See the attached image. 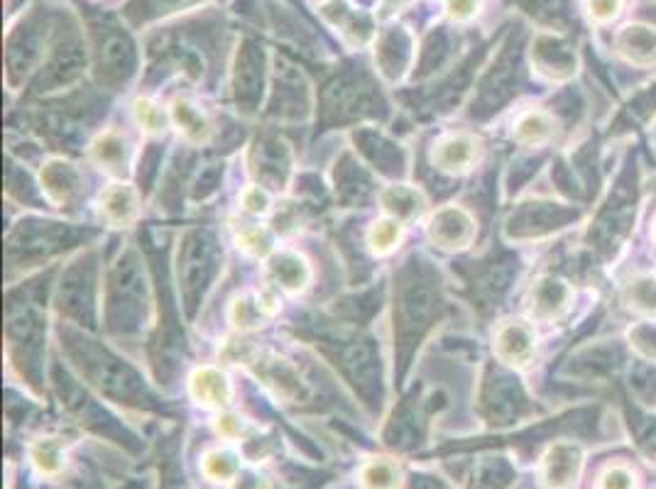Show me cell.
<instances>
[{
  "mask_svg": "<svg viewBox=\"0 0 656 489\" xmlns=\"http://www.w3.org/2000/svg\"><path fill=\"white\" fill-rule=\"evenodd\" d=\"M583 470V450L576 443H554L544 455L541 480L546 489H573Z\"/></svg>",
  "mask_w": 656,
  "mask_h": 489,
  "instance_id": "cell-1",
  "label": "cell"
},
{
  "mask_svg": "<svg viewBox=\"0 0 656 489\" xmlns=\"http://www.w3.org/2000/svg\"><path fill=\"white\" fill-rule=\"evenodd\" d=\"M475 235L473 216L466 208L446 206L434 213L429 223V238L431 243L439 245L441 250H461V247L470 245Z\"/></svg>",
  "mask_w": 656,
  "mask_h": 489,
  "instance_id": "cell-2",
  "label": "cell"
},
{
  "mask_svg": "<svg viewBox=\"0 0 656 489\" xmlns=\"http://www.w3.org/2000/svg\"><path fill=\"white\" fill-rule=\"evenodd\" d=\"M537 338L524 321H507L495 333V353L512 367H527L534 357Z\"/></svg>",
  "mask_w": 656,
  "mask_h": 489,
  "instance_id": "cell-3",
  "label": "cell"
},
{
  "mask_svg": "<svg viewBox=\"0 0 656 489\" xmlns=\"http://www.w3.org/2000/svg\"><path fill=\"white\" fill-rule=\"evenodd\" d=\"M571 304V287L559 277H541L529 294V313L537 321H554Z\"/></svg>",
  "mask_w": 656,
  "mask_h": 489,
  "instance_id": "cell-4",
  "label": "cell"
},
{
  "mask_svg": "<svg viewBox=\"0 0 656 489\" xmlns=\"http://www.w3.org/2000/svg\"><path fill=\"white\" fill-rule=\"evenodd\" d=\"M431 159H434V164L441 172L463 174L468 172L475 159H478V142L463 133L446 135L434 145V155H431Z\"/></svg>",
  "mask_w": 656,
  "mask_h": 489,
  "instance_id": "cell-5",
  "label": "cell"
},
{
  "mask_svg": "<svg viewBox=\"0 0 656 489\" xmlns=\"http://www.w3.org/2000/svg\"><path fill=\"white\" fill-rule=\"evenodd\" d=\"M277 313V299L270 291H258V294H243L233 301L231 321L240 331H253L262 326V321Z\"/></svg>",
  "mask_w": 656,
  "mask_h": 489,
  "instance_id": "cell-6",
  "label": "cell"
},
{
  "mask_svg": "<svg viewBox=\"0 0 656 489\" xmlns=\"http://www.w3.org/2000/svg\"><path fill=\"white\" fill-rule=\"evenodd\" d=\"M191 397L199 401L201 406H209V409H221L231 399V384L228 377L223 375L216 367H201L196 370L189 379Z\"/></svg>",
  "mask_w": 656,
  "mask_h": 489,
  "instance_id": "cell-7",
  "label": "cell"
},
{
  "mask_svg": "<svg viewBox=\"0 0 656 489\" xmlns=\"http://www.w3.org/2000/svg\"><path fill=\"white\" fill-rule=\"evenodd\" d=\"M267 272L289 294L304 291L311 279V269L304 262V257L294 255V252H277V255H272L270 262H267Z\"/></svg>",
  "mask_w": 656,
  "mask_h": 489,
  "instance_id": "cell-8",
  "label": "cell"
},
{
  "mask_svg": "<svg viewBox=\"0 0 656 489\" xmlns=\"http://www.w3.org/2000/svg\"><path fill=\"white\" fill-rule=\"evenodd\" d=\"M101 216L111 225H130L138 216V194L130 184H113L101 196Z\"/></svg>",
  "mask_w": 656,
  "mask_h": 489,
  "instance_id": "cell-9",
  "label": "cell"
},
{
  "mask_svg": "<svg viewBox=\"0 0 656 489\" xmlns=\"http://www.w3.org/2000/svg\"><path fill=\"white\" fill-rule=\"evenodd\" d=\"M382 208L390 213V218H397L399 223L414 221L424 213V196L417 189H409V186H390L380 194Z\"/></svg>",
  "mask_w": 656,
  "mask_h": 489,
  "instance_id": "cell-10",
  "label": "cell"
},
{
  "mask_svg": "<svg viewBox=\"0 0 656 489\" xmlns=\"http://www.w3.org/2000/svg\"><path fill=\"white\" fill-rule=\"evenodd\" d=\"M42 184H45L49 199L57 203H71V199L81 194V181L79 174L69 167V164L62 162H52L47 164V169L42 172Z\"/></svg>",
  "mask_w": 656,
  "mask_h": 489,
  "instance_id": "cell-11",
  "label": "cell"
},
{
  "mask_svg": "<svg viewBox=\"0 0 656 489\" xmlns=\"http://www.w3.org/2000/svg\"><path fill=\"white\" fill-rule=\"evenodd\" d=\"M556 133V120L544 111H527L515 123V140L527 147H541Z\"/></svg>",
  "mask_w": 656,
  "mask_h": 489,
  "instance_id": "cell-12",
  "label": "cell"
},
{
  "mask_svg": "<svg viewBox=\"0 0 656 489\" xmlns=\"http://www.w3.org/2000/svg\"><path fill=\"white\" fill-rule=\"evenodd\" d=\"M91 155H94L96 162L101 164L106 172L116 174V177L123 174L125 167H128V150H125L123 137L113 133V130H108V133L98 137L94 147H91Z\"/></svg>",
  "mask_w": 656,
  "mask_h": 489,
  "instance_id": "cell-13",
  "label": "cell"
},
{
  "mask_svg": "<svg viewBox=\"0 0 656 489\" xmlns=\"http://www.w3.org/2000/svg\"><path fill=\"white\" fill-rule=\"evenodd\" d=\"M174 123H177L179 133H182L191 142H206L211 137V123L206 115L189 101H177L172 108Z\"/></svg>",
  "mask_w": 656,
  "mask_h": 489,
  "instance_id": "cell-14",
  "label": "cell"
},
{
  "mask_svg": "<svg viewBox=\"0 0 656 489\" xmlns=\"http://www.w3.org/2000/svg\"><path fill=\"white\" fill-rule=\"evenodd\" d=\"M360 482L365 489H399L402 485L397 465H392L390 460H373L365 465L360 472Z\"/></svg>",
  "mask_w": 656,
  "mask_h": 489,
  "instance_id": "cell-15",
  "label": "cell"
},
{
  "mask_svg": "<svg viewBox=\"0 0 656 489\" xmlns=\"http://www.w3.org/2000/svg\"><path fill=\"white\" fill-rule=\"evenodd\" d=\"M402 238V223L397 218H380L373 223L368 235V245L375 255H387L392 252Z\"/></svg>",
  "mask_w": 656,
  "mask_h": 489,
  "instance_id": "cell-16",
  "label": "cell"
},
{
  "mask_svg": "<svg viewBox=\"0 0 656 489\" xmlns=\"http://www.w3.org/2000/svg\"><path fill=\"white\" fill-rule=\"evenodd\" d=\"M30 458H32V463L40 467V472H45V475H54V472L62 470V465H64L62 443H59L57 438H40V441L30 448Z\"/></svg>",
  "mask_w": 656,
  "mask_h": 489,
  "instance_id": "cell-17",
  "label": "cell"
},
{
  "mask_svg": "<svg viewBox=\"0 0 656 489\" xmlns=\"http://www.w3.org/2000/svg\"><path fill=\"white\" fill-rule=\"evenodd\" d=\"M627 304L644 316H656V277H637L627 287Z\"/></svg>",
  "mask_w": 656,
  "mask_h": 489,
  "instance_id": "cell-18",
  "label": "cell"
},
{
  "mask_svg": "<svg viewBox=\"0 0 656 489\" xmlns=\"http://www.w3.org/2000/svg\"><path fill=\"white\" fill-rule=\"evenodd\" d=\"M240 463L238 455L231 453V450H211L209 455L204 458V472L206 477L216 482H228L238 475Z\"/></svg>",
  "mask_w": 656,
  "mask_h": 489,
  "instance_id": "cell-19",
  "label": "cell"
},
{
  "mask_svg": "<svg viewBox=\"0 0 656 489\" xmlns=\"http://www.w3.org/2000/svg\"><path fill=\"white\" fill-rule=\"evenodd\" d=\"M238 245L243 247L248 255L265 257L272 252V233L267 228H260V225H250V228L240 230Z\"/></svg>",
  "mask_w": 656,
  "mask_h": 489,
  "instance_id": "cell-20",
  "label": "cell"
},
{
  "mask_svg": "<svg viewBox=\"0 0 656 489\" xmlns=\"http://www.w3.org/2000/svg\"><path fill=\"white\" fill-rule=\"evenodd\" d=\"M135 118H138L140 128L147 130V133H162L167 128V113L162 111L157 103L147 101V98H140L135 101Z\"/></svg>",
  "mask_w": 656,
  "mask_h": 489,
  "instance_id": "cell-21",
  "label": "cell"
},
{
  "mask_svg": "<svg viewBox=\"0 0 656 489\" xmlns=\"http://www.w3.org/2000/svg\"><path fill=\"white\" fill-rule=\"evenodd\" d=\"M625 40H630V49H634L632 54H627V59H630V62L639 64V52H647L649 62H654V59H656V40H654L652 32L647 30V27H627Z\"/></svg>",
  "mask_w": 656,
  "mask_h": 489,
  "instance_id": "cell-22",
  "label": "cell"
},
{
  "mask_svg": "<svg viewBox=\"0 0 656 489\" xmlns=\"http://www.w3.org/2000/svg\"><path fill=\"white\" fill-rule=\"evenodd\" d=\"M598 489H634L632 470L625 465L610 467V470H605V475L600 477Z\"/></svg>",
  "mask_w": 656,
  "mask_h": 489,
  "instance_id": "cell-23",
  "label": "cell"
},
{
  "mask_svg": "<svg viewBox=\"0 0 656 489\" xmlns=\"http://www.w3.org/2000/svg\"><path fill=\"white\" fill-rule=\"evenodd\" d=\"M243 208L250 216H265L270 211V194L262 186H250L243 194Z\"/></svg>",
  "mask_w": 656,
  "mask_h": 489,
  "instance_id": "cell-24",
  "label": "cell"
},
{
  "mask_svg": "<svg viewBox=\"0 0 656 489\" xmlns=\"http://www.w3.org/2000/svg\"><path fill=\"white\" fill-rule=\"evenodd\" d=\"M622 8V0H588L590 18L598 20V23H608V20L617 18Z\"/></svg>",
  "mask_w": 656,
  "mask_h": 489,
  "instance_id": "cell-25",
  "label": "cell"
},
{
  "mask_svg": "<svg viewBox=\"0 0 656 489\" xmlns=\"http://www.w3.org/2000/svg\"><path fill=\"white\" fill-rule=\"evenodd\" d=\"M478 0H448V13L456 20H468L475 15Z\"/></svg>",
  "mask_w": 656,
  "mask_h": 489,
  "instance_id": "cell-26",
  "label": "cell"
},
{
  "mask_svg": "<svg viewBox=\"0 0 656 489\" xmlns=\"http://www.w3.org/2000/svg\"><path fill=\"white\" fill-rule=\"evenodd\" d=\"M218 431H221V436L226 438H238L240 431H243V423H240L238 416L226 414L218 419Z\"/></svg>",
  "mask_w": 656,
  "mask_h": 489,
  "instance_id": "cell-27",
  "label": "cell"
},
{
  "mask_svg": "<svg viewBox=\"0 0 656 489\" xmlns=\"http://www.w3.org/2000/svg\"><path fill=\"white\" fill-rule=\"evenodd\" d=\"M390 3H392V5H395V3L399 5V3H404V0H390Z\"/></svg>",
  "mask_w": 656,
  "mask_h": 489,
  "instance_id": "cell-28",
  "label": "cell"
},
{
  "mask_svg": "<svg viewBox=\"0 0 656 489\" xmlns=\"http://www.w3.org/2000/svg\"><path fill=\"white\" fill-rule=\"evenodd\" d=\"M654 238H656V223H654Z\"/></svg>",
  "mask_w": 656,
  "mask_h": 489,
  "instance_id": "cell-29",
  "label": "cell"
}]
</instances>
